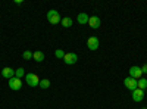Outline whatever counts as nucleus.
Instances as JSON below:
<instances>
[{"instance_id": "1", "label": "nucleus", "mask_w": 147, "mask_h": 109, "mask_svg": "<svg viewBox=\"0 0 147 109\" xmlns=\"http://www.w3.org/2000/svg\"><path fill=\"white\" fill-rule=\"evenodd\" d=\"M47 21L52 24V25H57V24H60V21H62V18H60L59 15V12L52 9V10H49L47 12Z\"/></svg>"}, {"instance_id": "2", "label": "nucleus", "mask_w": 147, "mask_h": 109, "mask_svg": "<svg viewBox=\"0 0 147 109\" xmlns=\"http://www.w3.org/2000/svg\"><path fill=\"white\" fill-rule=\"evenodd\" d=\"M124 86L129 90V91H134L136 89H138V80L132 78V77H127L124 80Z\"/></svg>"}, {"instance_id": "3", "label": "nucleus", "mask_w": 147, "mask_h": 109, "mask_svg": "<svg viewBox=\"0 0 147 109\" xmlns=\"http://www.w3.org/2000/svg\"><path fill=\"white\" fill-rule=\"evenodd\" d=\"M25 78H27V84L30 87H37L40 84V80H38V77H37L34 72H28V74L25 75Z\"/></svg>"}, {"instance_id": "4", "label": "nucleus", "mask_w": 147, "mask_h": 109, "mask_svg": "<svg viewBox=\"0 0 147 109\" xmlns=\"http://www.w3.org/2000/svg\"><path fill=\"white\" fill-rule=\"evenodd\" d=\"M129 77L136 78V80H140L143 77V71H141V66H131L129 68Z\"/></svg>"}, {"instance_id": "5", "label": "nucleus", "mask_w": 147, "mask_h": 109, "mask_svg": "<svg viewBox=\"0 0 147 109\" xmlns=\"http://www.w3.org/2000/svg\"><path fill=\"white\" fill-rule=\"evenodd\" d=\"M22 87V80L13 77V78H10L9 80V89L10 90H19Z\"/></svg>"}, {"instance_id": "6", "label": "nucleus", "mask_w": 147, "mask_h": 109, "mask_svg": "<svg viewBox=\"0 0 147 109\" xmlns=\"http://www.w3.org/2000/svg\"><path fill=\"white\" fill-rule=\"evenodd\" d=\"M99 46H100V41H99L97 37H90L87 40V47L90 50H97V49H99Z\"/></svg>"}, {"instance_id": "7", "label": "nucleus", "mask_w": 147, "mask_h": 109, "mask_svg": "<svg viewBox=\"0 0 147 109\" xmlns=\"http://www.w3.org/2000/svg\"><path fill=\"white\" fill-rule=\"evenodd\" d=\"M77 60H78V56L75 53H65L63 62L66 65H74V64H77Z\"/></svg>"}, {"instance_id": "8", "label": "nucleus", "mask_w": 147, "mask_h": 109, "mask_svg": "<svg viewBox=\"0 0 147 109\" xmlns=\"http://www.w3.org/2000/svg\"><path fill=\"white\" fill-rule=\"evenodd\" d=\"M131 93H132V100L134 102H141L144 99V90H141V89H136Z\"/></svg>"}, {"instance_id": "9", "label": "nucleus", "mask_w": 147, "mask_h": 109, "mask_svg": "<svg viewBox=\"0 0 147 109\" xmlns=\"http://www.w3.org/2000/svg\"><path fill=\"white\" fill-rule=\"evenodd\" d=\"M2 77H3V78H7V80L13 78V77H15V69H13V68H10V66L3 68V71H2Z\"/></svg>"}, {"instance_id": "10", "label": "nucleus", "mask_w": 147, "mask_h": 109, "mask_svg": "<svg viewBox=\"0 0 147 109\" xmlns=\"http://www.w3.org/2000/svg\"><path fill=\"white\" fill-rule=\"evenodd\" d=\"M88 25H90L93 30H97V28L100 27V18H99V16H90Z\"/></svg>"}, {"instance_id": "11", "label": "nucleus", "mask_w": 147, "mask_h": 109, "mask_svg": "<svg viewBox=\"0 0 147 109\" xmlns=\"http://www.w3.org/2000/svg\"><path fill=\"white\" fill-rule=\"evenodd\" d=\"M88 19H90V16L85 14V12H81V14H78V16H77V21H78V24H81V25L88 24Z\"/></svg>"}, {"instance_id": "12", "label": "nucleus", "mask_w": 147, "mask_h": 109, "mask_svg": "<svg viewBox=\"0 0 147 109\" xmlns=\"http://www.w3.org/2000/svg\"><path fill=\"white\" fill-rule=\"evenodd\" d=\"M32 59L37 60V62H43V60H44V53L40 52V50H37V52L32 53Z\"/></svg>"}, {"instance_id": "13", "label": "nucleus", "mask_w": 147, "mask_h": 109, "mask_svg": "<svg viewBox=\"0 0 147 109\" xmlns=\"http://www.w3.org/2000/svg\"><path fill=\"white\" fill-rule=\"evenodd\" d=\"M38 86H40L41 89H49V87H50V80H47V78L40 80V84H38Z\"/></svg>"}, {"instance_id": "14", "label": "nucleus", "mask_w": 147, "mask_h": 109, "mask_svg": "<svg viewBox=\"0 0 147 109\" xmlns=\"http://www.w3.org/2000/svg\"><path fill=\"white\" fill-rule=\"evenodd\" d=\"M60 22H62V25H63L65 28H69L72 24H74V21H72L71 18H62V21H60Z\"/></svg>"}, {"instance_id": "15", "label": "nucleus", "mask_w": 147, "mask_h": 109, "mask_svg": "<svg viewBox=\"0 0 147 109\" xmlns=\"http://www.w3.org/2000/svg\"><path fill=\"white\" fill-rule=\"evenodd\" d=\"M15 77L16 78H22V77H25V69L24 68H18V69H15Z\"/></svg>"}, {"instance_id": "16", "label": "nucleus", "mask_w": 147, "mask_h": 109, "mask_svg": "<svg viewBox=\"0 0 147 109\" xmlns=\"http://www.w3.org/2000/svg\"><path fill=\"white\" fill-rule=\"evenodd\" d=\"M138 89H141V90L147 89V80L146 78H140L138 80Z\"/></svg>"}, {"instance_id": "17", "label": "nucleus", "mask_w": 147, "mask_h": 109, "mask_svg": "<svg viewBox=\"0 0 147 109\" xmlns=\"http://www.w3.org/2000/svg\"><path fill=\"white\" fill-rule=\"evenodd\" d=\"M55 55H56V58H59V59H63V58H65V52H63L62 49H57V50L55 52Z\"/></svg>"}, {"instance_id": "18", "label": "nucleus", "mask_w": 147, "mask_h": 109, "mask_svg": "<svg viewBox=\"0 0 147 109\" xmlns=\"http://www.w3.org/2000/svg\"><path fill=\"white\" fill-rule=\"evenodd\" d=\"M22 56H24V59H25V60H28V59H32V52H30V50H25Z\"/></svg>"}, {"instance_id": "19", "label": "nucleus", "mask_w": 147, "mask_h": 109, "mask_svg": "<svg viewBox=\"0 0 147 109\" xmlns=\"http://www.w3.org/2000/svg\"><path fill=\"white\" fill-rule=\"evenodd\" d=\"M141 71H143V74H147V64H144L141 66Z\"/></svg>"}, {"instance_id": "20", "label": "nucleus", "mask_w": 147, "mask_h": 109, "mask_svg": "<svg viewBox=\"0 0 147 109\" xmlns=\"http://www.w3.org/2000/svg\"><path fill=\"white\" fill-rule=\"evenodd\" d=\"M143 109H147V108H143Z\"/></svg>"}]
</instances>
